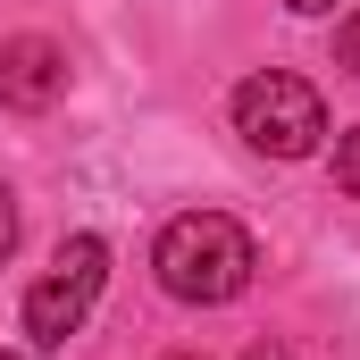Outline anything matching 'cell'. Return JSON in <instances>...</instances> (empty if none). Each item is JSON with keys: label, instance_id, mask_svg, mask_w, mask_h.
I'll list each match as a JSON object with an SVG mask.
<instances>
[{"label": "cell", "instance_id": "obj_11", "mask_svg": "<svg viewBox=\"0 0 360 360\" xmlns=\"http://www.w3.org/2000/svg\"><path fill=\"white\" fill-rule=\"evenodd\" d=\"M0 360H25V352H0Z\"/></svg>", "mask_w": 360, "mask_h": 360}, {"label": "cell", "instance_id": "obj_6", "mask_svg": "<svg viewBox=\"0 0 360 360\" xmlns=\"http://www.w3.org/2000/svg\"><path fill=\"white\" fill-rule=\"evenodd\" d=\"M335 68H352V76H360V8L335 25Z\"/></svg>", "mask_w": 360, "mask_h": 360}, {"label": "cell", "instance_id": "obj_9", "mask_svg": "<svg viewBox=\"0 0 360 360\" xmlns=\"http://www.w3.org/2000/svg\"><path fill=\"white\" fill-rule=\"evenodd\" d=\"M252 360H276V352H269V344H260V352H252Z\"/></svg>", "mask_w": 360, "mask_h": 360}, {"label": "cell", "instance_id": "obj_4", "mask_svg": "<svg viewBox=\"0 0 360 360\" xmlns=\"http://www.w3.org/2000/svg\"><path fill=\"white\" fill-rule=\"evenodd\" d=\"M68 92V51L42 42V34H17L0 42V109H51Z\"/></svg>", "mask_w": 360, "mask_h": 360}, {"label": "cell", "instance_id": "obj_7", "mask_svg": "<svg viewBox=\"0 0 360 360\" xmlns=\"http://www.w3.org/2000/svg\"><path fill=\"white\" fill-rule=\"evenodd\" d=\"M8 243H17V201H8V184H0V260H8Z\"/></svg>", "mask_w": 360, "mask_h": 360}, {"label": "cell", "instance_id": "obj_10", "mask_svg": "<svg viewBox=\"0 0 360 360\" xmlns=\"http://www.w3.org/2000/svg\"><path fill=\"white\" fill-rule=\"evenodd\" d=\"M168 360H201V352H168Z\"/></svg>", "mask_w": 360, "mask_h": 360}, {"label": "cell", "instance_id": "obj_5", "mask_svg": "<svg viewBox=\"0 0 360 360\" xmlns=\"http://www.w3.org/2000/svg\"><path fill=\"white\" fill-rule=\"evenodd\" d=\"M335 184H344V193L360 201V126L344 134V143H335Z\"/></svg>", "mask_w": 360, "mask_h": 360}, {"label": "cell", "instance_id": "obj_3", "mask_svg": "<svg viewBox=\"0 0 360 360\" xmlns=\"http://www.w3.org/2000/svg\"><path fill=\"white\" fill-rule=\"evenodd\" d=\"M101 285H109V243H101V235H68L59 260H51V276L25 293V335H34V344H68L92 319Z\"/></svg>", "mask_w": 360, "mask_h": 360}, {"label": "cell", "instance_id": "obj_2", "mask_svg": "<svg viewBox=\"0 0 360 360\" xmlns=\"http://www.w3.org/2000/svg\"><path fill=\"white\" fill-rule=\"evenodd\" d=\"M235 134L260 160H310L327 134V101H319V84H302L285 68H260L235 84Z\"/></svg>", "mask_w": 360, "mask_h": 360}, {"label": "cell", "instance_id": "obj_8", "mask_svg": "<svg viewBox=\"0 0 360 360\" xmlns=\"http://www.w3.org/2000/svg\"><path fill=\"white\" fill-rule=\"evenodd\" d=\"M285 8H302V17H327V8H335V0H285Z\"/></svg>", "mask_w": 360, "mask_h": 360}, {"label": "cell", "instance_id": "obj_1", "mask_svg": "<svg viewBox=\"0 0 360 360\" xmlns=\"http://www.w3.org/2000/svg\"><path fill=\"white\" fill-rule=\"evenodd\" d=\"M151 269H160V285H168L176 302L218 310V302H235V293L252 285L260 252H252V235H243L226 210H184V218H168V226H160Z\"/></svg>", "mask_w": 360, "mask_h": 360}]
</instances>
